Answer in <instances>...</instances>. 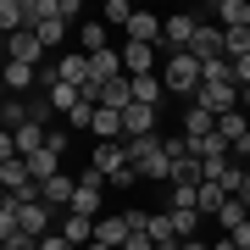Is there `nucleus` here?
<instances>
[{
    "label": "nucleus",
    "mask_w": 250,
    "mask_h": 250,
    "mask_svg": "<svg viewBox=\"0 0 250 250\" xmlns=\"http://www.w3.org/2000/svg\"><path fill=\"white\" fill-rule=\"evenodd\" d=\"M161 83H167V95H200V62L189 50H172L161 67Z\"/></svg>",
    "instance_id": "f257e3e1"
},
{
    "label": "nucleus",
    "mask_w": 250,
    "mask_h": 250,
    "mask_svg": "<svg viewBox=\"0 0 250 250\" xmlns=\"http://www.w3.org/2000/svg\"><path fill=\"white\" fill-rule=\"evenodd\" d=\"M89 167L100 172V178H117V172H128V167H134V161H128V145L123 139H106V145H95V156H89Z\"/></svg>",
    "instance_id": "f03ea898"
},
{
    "label": "nucleus",
    "mask_w": 250,
    "mask_h": 250,
    "mask_svg": "<svg viewBox=\"0 0 250 250\" xmlns=\"http://www.w3.org/2000/svg\"><path fill=\"white\" fill-rule=\"evenodd\" d=\"M100 189H106V178H100L95 167H83L78 195H72V206H67V211H78V217H89V223H95V217H100Z\"/></svg>",
    "instance_id": "7ed1b4c3"
},
{
    "label": "nucleus",
    "mask_w": 250,
    "mask_h": 250,
    "mask_svg": "<svg viewBox=\"0 0 250 250\" xmlns=\"http://www.w3.org/2000/svg\"><path fill=\"white\" fill-rule=\"evenodd\" d=\"M195 106H206L211 117H228V111H239V89H233V83H200Z\"/></svg>",
    "instance_id": "20e7f679"
},
{
    "label": "nucleus",
    "mask_w": 250,
    "mask_h": 250,
    "mask_svg": "<svg viewBox=\"0 0 250 250\" xmlns=\"http://www.w3.org/2000/svg\"><path fill=\"white\" fill-rule=\"evenodd\" d=\"M195 28H200V17H195V11H178V17H167V22H161V39H167V56H172V50H189Z\"/></svg>",
    "instance_id": "39448f33"
},
{
    "label": "nucleus",
    "mask_w": 250,
    "mask_h": 250,
    "mask_svg": "<svg viewBox=\"0 0 250 250\" xmlns=\"http://www.w3.org/2000/svg\"><path fill=\"white\" fill-rule=\"evenodd\" d=\"M150 134H156V106H139L134 100V106L123 111V145L128 139H150Z\"/></svg>",
    "instance_id": "423d86ee"
},
{
    "label": "nucleus",
    "mask_w": 250,
    "mask_h": 250,
    "mask_svg": "<svg viewBox=\"0 0 250 250\" xmlns=\"http://www.w3.org/2000/svg\"><path fill=\"white\" fill-rule=\"evenodd\" d=\"M189 56H195V62H217V56H223V28H217V22H200L195 39H189Z\"/></svg>",
    "instance_id": "0eeeda50"
},
{
    "label": "nucleus",
    "mask_w": 250,
    "mask_h": 250,
    "mask_svg": "<svg viewBox=\"0 0 250 250\" xmlns=\"http://www.w3.org/2000/svg\"><path fill=\"white\" fill-rule=\"evenodd\" d=\"M123 34H128V45H161V17L156 11H134Z\"/></svg>",
    "instance_id": "6e6552de"
},
{
    "label": "nucleus",
    "mask_w": 250,
    "mask_h": 250,
    "mask_svg": "<svg viewBox=\"0 0 250 250\" xmlns=\"http://www.w3.org/2000/svg\"><path fill=\"white\" fill-rule=\"evenodd\" d=\"M156 45H123V72L128 78H145V72H156Z\"/></svg>",
    "instance_id": "1a4fd4ad"
},
{
    "label": "nucleus",
    "mask_w": 250,
    "mask_h": 250,
    "mask_svg": "<svg viewBox=\"0 0 250 250\" xmlns=\"http://www.w3.org/2000/svg\"><path fill=\"white\" fill-rule=\"evenodd\" d=\"M89 56H62L56 62V83H72V89H89Z\"/></svg>",
    "instance_id": "9d476101"
},
{
    "label": "nucleus",
    "mask_w": 250,
    "mask_h": 250,
    "mask_svg": "<svg viewBox=\"0 0 250 250\" xmlns=\"http://www.w3.org/2000/svg\"><path fill=\"white\" fill-rule=\"evenodd\" d=\"M6 56H11V62H28V67H39L45 45H39V39L28 34V28H22V34H11V39H6Z\"/></svg>",
    "instance_id": "9b49d317"
},
{
    "label": "nucleus",
    "mask_w": 250,
    "mask_h": 250,
    "mask_svg": "<svg viewBox=\"0 0 250 250\" xmlns=\"http://www.w3.org/2000/svg\"><path fill=\"white\" fill-rule=\"evenodd\" d=\"M206 17H217V28H250V6L245 0H217Z\"/></svg>",
    "instance_id": "f8f14e48"
},
{
    "label": "nucleus",
    "mask_w": 250,
    "mask_h": 250,
    "mask_svg": "<svg viewBox=\"0 0 250 250\" xmlns=\"http://www.w3.org/2000/svg\"><path fill=\"white\" fill-rule=\"evenodd\" d=\"M89 72H95V83H111V78H128L123 72V50H100V56H89Z\"/></svg>",
    "instance_id": "ddd939ff"
},
{
    "label": "nucleus",
    "mask_w": 250,
    "mask_h": 250,
    "mask_svg": "<svg viewBox=\"0 0 250 250\" xmlns=\"http://www.w3.org/2000/svg\"><path fill=\"white\" fill-rule=\"evenodd\" d=\"M72 195H78V184H72L67 172H56L50 184H39V200H45L50 211H56V206H72Z\"/></svg>",
    "instance_id": "4468645a"
},
{
    "label": "nucleus",
    "mask_w": 250,
    "mask_h": 250,
    "mask_svg": "<svg viewBox=\"0 0 250 250\" xmlns=\"http://www.w3.org/2000/svg\"><path fill=\"white\" fill-rule=\"evenodd\" d=\"M134 172H139V178H172V150H167V139H161V150H150L145 161H134Z\"/></svg>",
    "instance_id": "2eb2a0df"
},
{
    "label": "nucleus",
    "mask_w": 250,
    "mask_h": 250,
    "mask_svg": "<svg viewBox=\"0 0 250 250\" xmlns=\"http://www.w3.org/2000/svg\"><path fill=\"white\" fill-rule=\"evenodd\" d=\"M211 134H217V117L206 106H189L184 111V139H211Z\"/></svg>",
    "instance_id": "dca6fc26"
},
{
    "label": "nucleus",
    "mask_w": 250,
    "mask_h": 250,
    "mask_svg": "<svg viewBox=\"0 0 250 250\" xmlns=\"http://www.w3.org/2000/svg\"><path fill=\"white\" fill-rule=\"evenodd\" d=\"M28 28V0H0V34H22Z\"/></svg>",
    "instance_id": "f3484780"
},
{
    "label": "nucleus",
    "mask_w": 250,
    "mask_h": 250,
    "mask_svg": "<svg viewBox=\"0 0 250 250\" xmlns=\"http://www.w3.org/2000/svg\"><path fill=\"white\" fill-rule=\"evenodd\" d=\"M0 189H6V195H22V189H34V178H28V161H22V156L0 167Z\"/></svg>",
    "instance_id": "a211bd4d"
},
{
    "label": "nucleus",
    "mask_w": 250,
    "mask_h": 250,
    "mask_svg": "<svg viewBox=\"0 0 250 250\" xmlns=\"http://www.w3.org/2000/svg\"><path fill=\"white\" fill-rule=\"evenodd\" d=\"M223 206H228V189H223V184H200V189H195V211H200V217H217Z\"/></svg>",
    "instance_id": "6ab92c4d"
},
{
    "label": "nucleus",
    "mask_w": 250,
    "mask_h": 250,
    "mask_svg": "<svg viewBox=\"0 0 250 250\" xmlns=\"http://www.w3.org/2000/svg\"><path fill=\"white\" fill-rule=\"evenodd\" d=\"M95 239L111 245V250H123L128 245V223H123V217H95Z\"/></svg>",
    "instance_id": "aec40b11"
},
{
    "label": "nucleus",
    "mask_w": 250,
    "mask_h": 250,
    "mask_svg": "<svg viewBox=\"0 0 250 250\" xmlns=\"http://www.w3.org/2000/svg\"><path fill=\"white\" fill-rule=\"evenodd\" d=\"M245 223H250V206H245L239 195H228V206L217 211V228H223V233H239Z\"/></svg>",
    "instance_id": "412c9836"
},
{
    "label": "nucleus",
    "mask_w": 250,
    "mask_h": 250,
    "mask_svg": "<svg viewBox=\"0 0 250 250\" xmlns=\"http://www.w3.org/2000/svg\"><path fill=\"white\" fill-rule=\"evenodd\" d=\"M0 78H6V89H34L39 83V67H28V62H6V72H0Z\"/></svg>",
    "instance_id": "4be33fe9"
},
{
    "label": "nucleus",
    "mask_w": 250,
    "mask_h": 250,
    "mask_svg": "<svg viewBox=\"0 0 250 250\" xmlns=\"http://www.w3.org/2000/svg\"><path fill=\"white\" fill-rule=\"evenodd\" d=\"M95 139L106 145V139H123V111H106V106H95Z\"/></svg>",
    "instance_id": "5701e85b"
},
{
    "label": "nucleus",
    "mask_w": 250,
    "mask_h": 250,
    "mask_svg": "<svg viewBox=\"0 0 250 250\" xmlns=\"http://www.w3.org/2000/svg\"><path fill=\"white\" fill-rule=\"evenodd\" d=\"M45 134H50V128H39V123H22L17 134H11V139H17V156H34V150H45Z\"/></svg>",
    "instance_id": "b1692460"
},
{
    "label": "nucleus",
    "mask_w": 250,
    "mask_h": 250,
    "mask_svg": "<svg viewBox=\"0 0 250 250\" xmlns=\"http://www.w3.org/2000/svg\"><path fill=\"white\" fill-rule=\"evenodd\" d=\"M62 233H67V239L83 250V245L95 239V223H89V217H78V211H67V217H62Z\"/></svg>",
    "instance_id": "393cba45"
},
{
    "label": "nucleus",
    "mask_w": 250,
    "mask_h": 250,
    "mask_svg": "<svg viewBox=\"0 0 250 250\" xmlns=\"http://www.w3.org/2000/svg\"><path fill=\"white\" fill-rule=\"evenodd\" d=\"M128 83H134V100H139V106H156V100H161V89H167L156 72H145V78H128Z\"/></svg>",
    "instance_id": "a878e982"
},
{
    "label": "nucleus",
    "mask_w": 250,
    "mask_h": 250,
    "mask_svg": "<svg viewBox=\"0 0 250 250\" xmlns=\"http://www.w3.org/2000/svg\"><path fill=\"white\" fill-rule=\"evenodd\" d=\"M45 95H50V106H56V111H62V117H67L72 106H83V89H72V83H50V89H45Z\"/></svg>",
    "instance_id": "bb28decb"
},
{
    "label": "nucleus",
    "mask_w": 250,
    "mask_h": 250,
    "mask_svg": "<svg viewBox=\"0 0 250 250\" xmlns=\"http://www.w3.org/2000/svg\"><path fill=\"white\" fill-rule=\"evenodd\" d=\"M200 83H233V62L217 56V62H200Z\"/></svg>",
    "instance_id": "cd10ccee"
},
{
    "label": "nucleus",
    "mask_w": 250,
    "mask_h": 250,
    "mask_svg": "<svg viewBox=\"0 0 250 250\" xmlns=\"http://www.w3.org/2000/svg\"><path fill=\"white\" fill-rule=\"evenodd\" d=\"M28 34H34L39 45L50 50V45H62V39H67V22H62V17H50V22H39V28H28Z\"/></svg>",
    "instance_id": "c85d7f7f"
},
{
    "label": "nucleus",
    "mask_w": 250,
    "mask_h": 250,
    "mask_svg": "<svg viewBox=\"0 0 250 250\" xmlns=\"http://www.w3.org/2000/svg\"><path fill=\"white\" fill-rule=\"evenodd\" d=\"M78 39H83V56H100V50H106V22H100V17H95V22H83V34H78Z\"/></svg>",
    "instance_id": "c756f323"
},
{
    "label": "nucleus",
    "mask_w": 250,
    "mask_h": 250,
    "mask_svg": "<svg viewBox=\"0 0 250 250\" xmlns=\"http://www.w3.org/2000/svg\"><path fill=\"white\" fill-rule=\"evenodd\" d=\"M167 217H172V233H178V239H195V233H200V223H206L200 211H167Z\"/></svg>",
    "instance_id": "7c9ffc66"
},
{
    "label": "nucleus",
    "mask_w": 250,
    "mask_h": 250,
    "mask_svg": "<svg viewBox=\"0 0 250 250\" xmlns=\"http://www.w3.org/2000/svg\"><path fill=\"white\" fill-rule=\"evenodd\" d=\"M128 17H134V6H128V0H106V11H100V22H117V28H128Z\"/></svg>",
    "instance_id": "2f4dec72"
},
{
    "label": "nucleus",
    "mask_w": 250,
    "mask_h": 250,
    "mask_svg": "<svg viewBox=\"0 0 250 250\" xmlns=\"http://www.w3.org/2000/svg\"><path fill=\"white\" fill-rule=\"evenodd\" d=\"M11 233H22V228H17V206L6 200V206H0V245H6Z\"/></svg>",
    "instance_id": "473e14b6"
},
{
    "label": "nucleus",
    "mask_w": 250,
    "mask_h": 250,
    "mask_svg": "<svg viewBox=\"0 0 250 250\" xmlns=\"http://www.w3.org/2000/svg\"><path fill=\"white\" fill-rule=\"evenodd\" d=\"M233 89H250V56H233Z\"/></svg>",
    "instance_id": "72a5a7b5"
},
{
    "label": "nucleus",
    "mask_w": 250,
    "mask_h": 250,
    "mask_svg": "<svg viewBox=\"0 0 250 250\" xmlns=\"http://www.w3.org/2000/svg\"><path fill=\"white\" fill-rule=\"evenodd\" d=\"M39 250H78V245H72V239H67V233H62V228H56V233H45V239H39Z\"/></svg>",
    "instance_id": "f704fd0d"
},
{
    "label": "nucleus",
    "mask_w": 250,
    "mask_h": 250,
    "mask_svg": "<svg viewBox=\"0 0 250 250\" xmlns=\"http://www.w3.org/2000/svg\"><path fill=\"white\" fill-rule=\"evenodd\" d=\"M123 223H128V233H145L150 228V211H123Z\"/></svg>",
    "instance_id": "c9c22d12"
},
{
    "label": "nucleus",
    "mask_w": 250,
    "mask_h": 250,
    "mask_svg": "<svg viewBox=\"0 0 250 250\" xmlns=\"http://www.w3.org/2000/svg\"><path fill=\"white\" fill-rule=\"evenodd\" d=\"M6 161H17V139H11L6 128H0V167H6Z\"/></svg>",
    "instance_id": "e433bc0d"
},
{
    "label": "nucleus",
    "mask_w": 250,
    "mask_h": 250,
    "mask_svg": "<svg viewBox=\"0 0 250 250\" xmlns=\"http://www.w3.org/2000/svg\"><path fill=\"white\" fill-rule=\"evenodd\" d=\"M123 250H156V245H150V233H128V245H123Z\"/></svg>",
    "instance_id": "4c0bfd02"
},
{
    "label": "nucleus",
    "mask_w": 250,
    "mask_h": 250,
    "mask_svg": "<svg viewBox=\"0 0 250 250\" xmlns=\"http://www.w3.org/2000/svg\"><path fill=\"white\" fill-rule=\"evenodd\" d=\"M211 250H239V239H233V233H223V239H211Z\"/></svg>",
    "instance_id": "58836bf2"
},
{
    "label": "nucleus",
    "mask_w": 250,
    "mask_h": 250,
    "mask_svg": "<svg viewBox=\"0 0 250 250\" xmlns=\"http://www.w3.org/2000/svg\"><path fill=\"white\" fill-rule=\"evenodd\" d=\"M233 239H239V250H250V223H245L239 233H233Z\"/></svg>",
    "instance_id": "ea45409f"
},
{
    "label": "nucleus",
    "mask_w": 250,
    "mask_h": 250,
    "mask_svg": "<svg viewBox=\"0 0 250 250\" xmlns=\"http://www.w3.org/2000/svg\"><path fill=\"white\" fill-rule=\"evenodd\" d=\"M178 250H211V245H206V239H184Z\"/></svg>",
    "instance_id": "a19ab883"
},
{
    "label": "nucleus",
    "mask_w": 250,
    "mask_h": 250,
    "mask_svg": "<svg viewBox=\"0 0 250 250\" xmlns=\"http://www.w3.org/2000/svg\"><path fill=\"white\" fill-rule=\"evenodd\" d=\"M239 200H245V206H250V172H245V184H239Z\"/></svg>",
    "instance_id": "79ce46f5"
},
{
    "label": "nucleus",
    "mask_w": 250,
    "mask_h": 250,
    "mask_svg": "<svg viewBox=\"0 0 250 250\" xmlns=\"http://www.w3.org/2000/svg\"><path fill=\"white\" fill-rule=\"evenodd\" d=\"M239 106H250V89H239Z\"/></svg>",
    "instance_id": "37998d69"
},
{
    "label": "nucleus",
    "mask_w": 250,
    "mask_h": 250,
    "mask_svg": "<svg viewBox=\"0 0 250 250\" xmlns=\"http://www.w3.org/2000/svg\"><path fill=\"white\" fill-rule=\"evenodd\" d=\"M0 128H6V123H0Z\"/></svg>",
    "instance_id": "c03bdc74"
},
{
    "label": "nucleus",
    "mask_w": 250,
    "mask_h": 250,
    "mask_svg": "<svg viewBox=\"0 0 250 250\" xmlns=\"http://www.w3.org/2000/svg\"><path fill=\"white\" fill-rule=\"evenodd\" d=\"M245 117H250V111H245Z\"/></svg>",
    "instance_id": "a18cd8bd"
}]
</instances>
